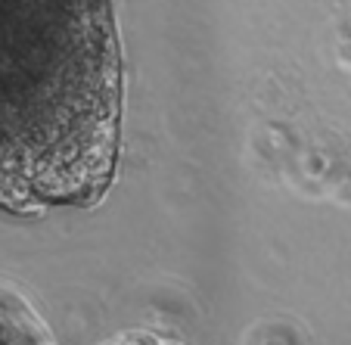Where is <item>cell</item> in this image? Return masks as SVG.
<instances>
[{
    "mask_svg": "<svg viewBox=\"0 0 351 345\" xmlns=\"http://www.w3.org/2000/svg\"><path fill=\"white\" fill-rule=\"evenodd\" d=\"M119 153L112 0H0V212L97 206Z\"/></svg>",
    "mask_w": 351,
    "mask_h": 345,
    "instance_id": "1",
    "label": "cell"
},
{
    "mask_svg": "<svg viewBox=\"0 0 351 345\" xmlns=\"http://www.w3.org/2000/svg\"><path fill=\"white\" fill-rule=\"evenodd\" d=\"M0 345H53L38 314L3 286H0Z\"/></svg>",
    "mask_w": 351,
    "mask_h": 345,
    "instance_id": "2",
    "label": "cell"
},
{
    "mask_svg": "<svg viewBox=\"0 0 351 345\" xmlns=\"http://www.w3.org/2000/svg\"><path fill=\"white\" fill-rule=\"evenodd\" d=\"M119 345H174V342L159 339V336H134V339H125V342H119Z\"/></svg>",
    "mask_w": 351,
    "mask_h": 345,
    "instance_id": "3",
    "label": "cell"
}]
</instances>
